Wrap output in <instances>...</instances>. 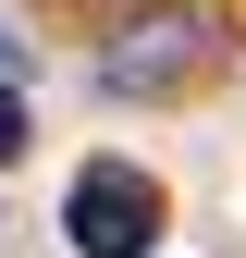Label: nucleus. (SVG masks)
Returning a JSON list of instances; mask_svg holds the SVG:
<instances>
[{
  "label": "nucleus",
  "mask_w": 246,
  "mask_h": 258,
  "mask_svg": "<svg viewBox=\"0 0 246 258\" xmlns=\"http://www.w3.org/2000/svg\"><path fill=\"white\" fill-rule=\"evenodd\" d=\"M222 61H234V25L209 13V0H148L136 25H111L99 99H184V86H209Z\"/></svg>",
  "instance_id": "1"
},
{
  "label": "nucleus",
  "mask_w": 246,
  "mask_h": 258,
  "mask_svg": "<svg viewBox=\"0 0 246 258\" xmlns=\"http://www.w3.org/2000/svg\"><path fill=\"white\" fill-rule=\"evenodd\" d=\"M61 246L74 258H148L160 246V184L136 160H86L74 197H61Z\"/></svg>",
  "instance_id": "2"
},
{
  "label": "nucleus",
  "mask_w": 246,
  "mask_h": 258,
  "mask_svg": "<svg viewBox=\"0 0 246 258\" xmlns=\"http://www.w3.org/2000/svg\"><path fill=\"white\" fill-rule=\"evenodd\" d=\"M13 123H25V111H13V86H0V160H13V148H25V136H13Z\"/></svg>",
  "instance_id": "3"
}]
</instances>
